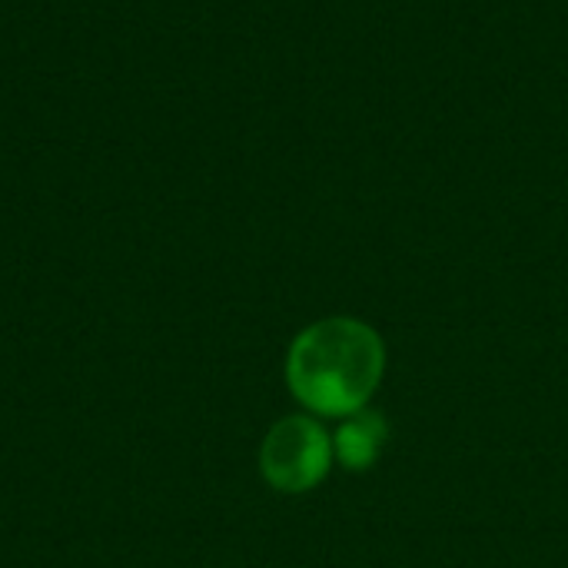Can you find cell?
<instances>
[{"label":"cell","mask_w":568,"mask_h":568,"mask_svg":"<svg viewBox=\"0 0 568 568\" xmlns=\"http://www.w3.org/2000/svg\"><path fill=\"white\" fill-rule=\"evenodd\" d=\"M333 439L329 433L310 416H286L280 419L260 449L263 479L286 496H300L316 489L333 466Z\"/></svg>","instance_id":"2"},{"label":"cell","mask_w":568,"mask_h":568,"mask_svg":"<svg viewBox=\"0 0 568 568\" xmlns=\"http://www.w3.org/2000/svg\"><path fill=\"white\" fill-rule=\"evenodd\" d=\"M386 373L383 336L349 316H329L306 326L286 356L293 396L320 416H353L369 406Z\"/></svg>","instance_id":"1"},{"label":"cell","mask_w":568,"mask_h":568,"mask_svg":"<svg viewBox=\"0 0 568 568\" xmlns=\"http://www.w3.org/2000/svg\"><path fill=\"white\" fill-rule=\"evenodd\" d=\"M386 439H389V423L366 406L343 419V426L333 436V456L339 459L343 469L366 473L376 466L379 453L386 449Z\"/></svg>","instance_id":"3"}]
</instances>
